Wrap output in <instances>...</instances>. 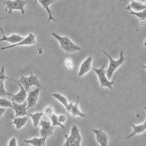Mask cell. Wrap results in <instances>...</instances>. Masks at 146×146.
Here are the masks:
<instances>
[{
	"label": "cell",
	"mask_w": 146,
	"mask_h": 146,
	"mask_svg": "<svg viewBox=\"0 0 146 146\" xmlns=\"http://www.w3.org/2000/svg\"><path fill=\"white\" fill-rule=\"evenodd\" d=\"M130 14L132 15L136 16L137 17L140 19L142 20H145L146 18V13H145V9H144L140 12H134L132 10H129Z\"/></svg>",
	"instance_id": "cell-25"
},
{
	"label": "cell",
	"mask_w": 146,
	"mask_h": 146,
	"mask_svg": "<svg viewBox=\"0 0 146 146\" xmlns=\"http://www.w3.org/2000/svg\"><path fill=\"white\" fill-rule=\"evenodd\" d=\"M52 95L55 99L58 100L60 102H61L64 105V106L65 107L66 111L68 113L70 112L71 108V107H72V105L73 103H68V102L67 99L66 98V97H64V96H63L62 95H61L59 93H54V94H52Z\"/></svg>",
	"instance_id": "cell-19"
},
{
	"label": "cell",
	"mask_w": 146,
	"mask_h": 146,
	"mask_svg": "<svg viewBox=\"0 0 146 146\" xmlns=\"http://www.w3.org/2000/svg\"><path fill=\"white\" fill-rule=\"evenodd\" d=\"M12 118L13 119V121L9 124H15L17 129H20L21 128L25 126L28 120V118L26 116H23L22 117H15L12 116Z\"/></svg>",
	"instance_id": "cell-21"
},
{
	"label": "cell",
	"mask_w": 146,
	"mask_h": 146,
	"mask_svg": "<svg viewBox=\"0 0 146 146\" xmlns=\"http://www.w3.org/2000/svg\"><path fill=\"white\" fill-rule=\"evenodd\" d=\"M92 57L90 56L88 57L81 65L80 70L78 72V76H82L85 75L88 72H89L92 68Z\"/></svg>",
	"instance_id": "cell-15"
},
{
	"label": "cell",
	"mask_w": 146,
	"mask_h": 146,
	"mask_svg": "<svg viewBox=\"0 0 146 146\" xmlns=\"http://www.w3.org/2000/svg\"><path fill=\"white\" fill-rule=\"evenodd\" d=\"M9 79L15 82L20 88V91L17 94H16L15 95H13V94L12 95V99L18 103H23L24 101L25 100V99H26V98L27 97V91L24 89V87L19 82H18L17 80H15L13 79H10V78Z\"/></svg>",
	"instance_id": "cell-12"
},
{
	"label": "cell",
	"mask_w": 146,
	"mask_h": 146,
	"mask_svg": "<svg viewBox=\"0 0 146 146\" xmlns=\"http://www.w3.org/2000/svg\"><path fill=\"white\" fill-rule=\"evenodd\" d=\"M146 5L143 3L136 1V0H131V3L125 8V10H132L134 12H140L145 9Z\"/></svg>",
	"instance_id": "cell-16"
},
{
	"label": "cell",
	"mask_w": 146,
	"mask_h": 146,
	"mask_svg": "<svg viewBox=\"0 0 146 146\" xmlns=\"http://www.w3.org/2000/svg\"><path fill=\"white\" fill-rule=\"evenodd\" d=\"M35 3H36V4H37V3H38V2H37V0H35Z\"/></svg>",
	"instance_id": "cell-33"
},
{
	"label": "cell",
	"mask_w": 146,
	"mask_h": 146,
	"mask_svg": "<svg viewBox=\"0 0 146 146\" xmlns=\"http://www.w3.org/2000/svg\"><path fill=\"white\" fill-rule=\"evenodd\" d=\"M46 139L41 137L40 138L34 137L29 140H24V141L27 144H30L33 146H44Z\"/></svg>",
	"instance_id": "cell-22"
},
{
	"label": "cell",
	"mask_w": 146,
	"mask_h": 146,
	"mask_svg": "<svg viewBox=\"0 0 146 146\" xmlns=\"http://www.w3.org/2000/svg\"><path fill=\"white\" fill-rule=\"evenodd\" d=\"M6 108L5 107H0V117H1L3 114L5 113Z\"/></svg>",
	"instance_id": "cell-31"
},
{
	"label": "cell",
	"mask_w": 146,
	"mask_h": 146,
	"mask_svg": "<svg viewBox=\"0 0 146 146\" xmlns=\"http://www.w3.org/2000/svg\"><path fill=\"white\" fill-rule=\"evenodd\" d=\"M41 90L40 88L37 87L35 88L34 90L29 91L28 92V95L27 98V110L28 109L33 107V106H36L37 104V102L39 98V95L40 92V90Z\"/></svg>",
	"instance_id": "cell-9"
},
{
	"label": "cell",
	"mask_w": 146,
	"mask_h": 146,
	"mask_svg": "<svg viewBox=\"0 0 146 146\" xmlns=\"http://www.w3.org/2000/svg\"><path fill=\"white\" fill-rule=\"evenodd\" d=\"M54 1H56V0H54ZM60 1H62V0H60Z\"/></svg>",
	"instance_id": "cell-34"
},
{
	"label": "cell",
	"mask_w": 146,
	"mask_h": 146,
	"mask_svg": "<svg viewBox=\"0 0 146 146\" xmlns=\"http://www.w3.org/2000/svg\"><path fill=\"white\" fill-rule=\"evenodd\" d=\"M12 108L15 111V117H21L25 116L27 113V103L24 102L22 103H18L12 99Z\"/></svg>",
	"instance_id": "cell-11"
},
{
	"label": "cell",
	"mask_w": 146,
	"mask_h": 146,
	"mask_svg": "<svg viewBox=\"0 0 146 146\" xmlns=\"http://www.w3.org/2000/svg\"><path fill=\"white\" fill-rule=\"evenodd\" d=\"M44 115L50 117L53 114H54V108L52 105L48 106L46 107L44 111Z\"/></svg>",
	"instance_id": "cell-27"
},
{
	"label": "cell",
	"mask_w": 146,
	"mask_h": 146,
	"mask_svg": "<svg viewBox=\"0 0 146 146\" xmlns=\"http://www.w3.org/2000/svg\"><path fill=\"white\" fill-rule=\"evenodd\" d=\"M92 131L96 135L97 141L101 146H107L108 144V135L102 130V129H92Z\"/></svg>",
	"instance_id": "cell-10"
},
{
	"label": "cell",
	"mask_w": 146,
	"mask_h": 146,
	"mask_svg": "<svg viewBox=\"0 0 146 146\" xmlns=\"http://www.w3.org/2000/svg\"><path fill=\"white\" fill-rule=\"evenodd\" d=\"M38 1L42 5V7L46 9L47 13L48 14L49 17L47 22L49 23L51 20L56 21V20L53 17L51 10L50 9V5L54 2V0H37V2Z\"/></svg>",
	"instance_id": "cell-18"
},
{
	"label": "cell",
	"mask_w": 146,
	"mask_h": 146,
	"mask_svg": "<svg viewBox=\"0 0 146 146\" xmlns=\"http://www.w3.org/2000/svg\"><path fill=\"white\" fill-rule=\"evenodd\" d=\"M65 64H66V65L67 66V67L70 70H72L75 67V66L74 65V62H73V61L70 58H67L65 60Z\"/></svg>",
	"instance_id": "cell-28"
},
{
	"label": "cell",
	"mask_w": 146,
	"mask_h": 146,
	"mask_svg": "<svg viewBox=\"0 0 146 146\" xmlns=\"http://www.w3.org/2000/svg\"><path fill=\"white\" fill-rule=\"evenodd\" d=\"M52 35L58 41L60 48L66 53H70L81 50V49L73 42L68 36H60L54 32H52Z\"/></svg>",
	"instance_id": "cell-1"
},
{
	"label": "cell",
	"mask_w": 146,
	"mask_h": 146,
	"mask_svg": "<svg viewBox=\"0 0 146 146\" xmlns=\"http://www.w3.org/2000/svg\"><path fill=\"white\" fill-rule=\"evenodd\" d=\"M50 119L52 122V125L54 126V127H56V126H59L60 127L64 129L65 127L62 124L60 123L59 120H58V116H56L55 114H53L52 116H51L50 117Z\"/></svg>",
	"instance_id": "cell-24"
},
{
	"label": "cell",
	"mask_w": 146,
	"mask_h": 146,
	"mask_svg": "<svg viewBox=\"0 0 146 146\" xmlns=\"http://www.w3.org/2000/svg\"><path fill=\"white\" fill-rule=\"evenodd\" d=\"M79 101H80V96L78 95L77 96V99L76 103L72 104L71 108V111H70V112L71 113L72 117H74L77 116H78L82 118L85 117V115L84 113H82L81 112V111L80 110L79 106H78Z\"/></svg>",
	"instance_id": "cell-20"
},
{
	"label": "cell",
	"mask_w": 146,
	"mask_h": 146,
	"mask_svg": "<svg viewBox=\"0 0 146 146\" xmlns=\"http://www.w3.org/2000/svg\"><path fill=\"white\" fill-rule=\"evenodd\" d=\"M9 146H16L17 145V142H16V139L15 137H13L9 141Z\"/></svg>",
	"instance_id": "cell-30"
},
{
	"label": "cell",
	"mask_w": 146,
	"mask_h": 146,
	"mask_svg": "<svg viewBox=\"0 0 146 146\" xmlns=\"http://www.w3.org/2000/svg\"><path fill=\"white\" fill-rule=\"evenodd\" d=\"M3 4L6 6L5 11L7 12L8 14H12L13 10H18L21 11L23 15H24V7L27 4V1L26 0H14V1L7 0Z\"/></svg>",
	"instance_id": "cell-4"
},
{
	"label": "cell",
	"mask_w": 146,
	"mask_h": 146,
	"mask_svg": "<svg viewBox=\"0 0 146 146\" xmlns=\"http://www.w3.org/2000/svg\"><path fill=\"white\" fill-rule=\"evenodd\" d=\"M0 106L3 107H12V103L5 98H0Z\"/></svg>",
	"instance_id": "cell-26"
},
{
	"label": "cell",
	"mask_w": 146,
	"mask_h": 146,
	"mask_svg": "<svg viewBox=\"0 0 146 146\" xmlns=\"http://www.w3.org/2000/svg\"><path fill=\"white\" fill-rule=\"evenodd\" d=\"M19 82L24 88L25 91L27 92L29 90L31 87L36 86V87H39L42 89V86L40 84L38 75H33V73L31 72V75L29 77H25L22 76L20 80L17 81Z\"/></svg>",
	"instance_id": "cell-5"
},
{
	"label": "cell",
	"mask_w": 146,
	"mask_h": 146,
	"mask_svg": "<svg viewBox=\"0 0 146 146\" xmlns=\"http://www.w3.org/2000/svg\"><path fill=\"white\" fill-rule=\"evenodd\" d=\"M39 125L42 127L40 130L41 137L47 139V137L53 135V131L56 127L52 126L50 121L41 120L39 122Z\"/></svg>",
	"instance_id": "cell-7"
},
{
	"label": "cell",
	"mask_w": 146,
	"mask_h": 146,
	"mask_svg": "<svg viewBox=\"0 0 146 146\" xmlns=\"http://www.w3.org/2000/svg\"><path fill=\"white\" fill-rule=\"evenodd\" d=\"M0 29H1L2 35H3V37L2 38L0 39V42H3V41H6L8 42L9 43H11L12 45L17 44L18 42H20L21 41L23 40H24V37L20 36V35H16V34H12L10 36H7L4 32V30L3 28H0Z\"/></svg>",
	"instance_id": "cell-14"
},
{
	"label": "cell",
	"mask_w": 146,
	"mask_h": 146,
	"mask_svg": "<svg viewBox=\"0 0 146 146\" xmlns=\"http://www.w3.org/2000/svg\"><path fill=\"white\" fill-rule=\"evenodd\" d=\"M129 125L132 127L133 128V131L127 137H126V139H129L131 137L134 136L135 135H137V134H140L143 133L146 129V121H145V122L141 124V125H136L135 124H133L132 123H129Z\"/></svg>",
	"instance_id": "cell-17"
},
{
	"label": "cell",
	"mask_w": 146,
	"mask_h": 146,
	"mask_svg": "<svg viewBox=\"0 0 146 146\" xmlns=\"http://www.w3.org/2000/svg\"><path fill=\"white\" fill-rule=\"evenodd\" d=\"M66 142L64 146H80L82 141V137L80 134V130L76 125H73L71 129L70 136L64 135Z\"/></svg>",
	"instance_id": "cell-3"
},
{
	"label": "cell",
	"mask_w": 146,
	"mask_h": 146,
	"mask_svg": "<svg viewBox=\"0 0 146 146\" xmlns=\"http://www.w3.org/2000/svg\"><path fill=\"white\" fill-rule=\"evenodd\" d=\"M58 120L60 123H64L67 120V117L64 115H60L59 116H58Z\"/></svg>",
	"instance_id": "cell-29"
},
{
	"label": "cell",
	"mask_w": 146,
	"mask_h": 146,
	"mask_svg": "<svg viewBox=\"0 0 146 146\" xmlns=\"http://www.w3.org/2000/svg\"><path fill=\"white\" fill-rule=\"evenodd\" d=\"M36 43V38H35V35L32 34V33H29L28 35L27 36V37L24 38V40H23L20 42H18L17 44H13L12 45H10L8 46L3 47L1 48V50H5L13 48L15 47L19 46H23V45L30 46V45H35Z\"/></svg>",
	"instance_id": "cell-8"
},
{
	"label": "cell",
	"mask_w": 146,
	"mask_h": 146,
	"mask_svg": "<svg viewBox=\"0 0 146 146\" xmlns=\"http://www.w3.org/2000/svg\"><path fill=\"white\" fill-rule=\"evenodd\" d=\"M102 52L108 57L109 60V66L107 70H106V76L108 80H111L115 71L123 64L124 61L126 59L124 56V50H121L120 52V57L117 60H115L112 56L105 52L104 50H102Z\"/></svg>",
	"instance_id": "cell-2"
},
{
	"label": "cell",
	"mask_w": 146,
	"mask_h": 146,
	"mask_svg": "<svg viewBox=\"0 0 146 146\" xmlns=\"http://www.w3.org/2000/svg\"><path fill=\"white\" fill-rule=\"evenodd\" d=\"M104 68L105 64H104L102 66H101L99 69L93 68V69L96 72V74H97L98 78L101 88H102L103 87H105L110 90H112V86L115 84V78L113 79L112 81H109L106 76V70L104 69Z\"/></svg>",
	"instance_id": "cell-6"
},
{
	"label": "cell",
	"mask_w": 146,
	"mask_h": 146,
	"mask_svg": "<svg viewBox=\"0 0 146 146\" xmlns=\"http://www.w3.org/2000/svg\"><path fill=\"white\" fill-rule=\"evenodd\" d=\"M28 115L31 117L32 120L33 127L36 128V129L38 130V125L39 122L44 115V113L43 112H37L35 114H28Z\"/></svg>",
	"instance_id": "cell-23"
},
{
	"label": "cell",
	"mask_w": 146,
	"mask_h": 146,
	"mask_svg": "<svg viewBox=\"0 0 146 146\" xmlns=\"http://www.w3.org/2000/svg\"><path fill=\"white\" fill-rule=\"evenodd\" d=\"M9 78L6 76L5 73V68L3 66L0 70V97H5L6 96H12V94L8 92L4 88V81Z\"/></svg>",
	"instance_id": "cell-13"
},
{
	"label": "cell",
	"mask_w": 146,
	"mask_h": 146,
	"mask_svg": "<svg viewBox=\"0 0 146 146\" xmlns=\"http://www.w3.org/2000/svg\"><path fill=\"white\" fill-rule=\"evenodd\" d=\"M5 19L4 17H1V18H0V20H3V19Z\"/></svg>",
	"instance_id": "cell-32"
}]
</instances>
